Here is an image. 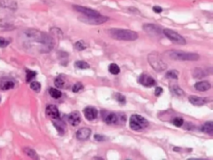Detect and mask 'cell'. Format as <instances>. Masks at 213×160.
<instances>
[{"label": "cell", "instance_id": "cb8c5ba5", "mask_svg": "<svg viewBox=\"0 0 213 160\" xmlns=\"http://www.w3.org/2000/svg\"><path fill=\"white\" fill-rule=\"evenodd\" d=\"M23 151L26 154L28 155L32 158H38V155L33 149H30V148H25V149H23Z\"/></svg>", "mask_w": 213, "mask_h": 160}, {"label": "cell", "instance_id": "f546056e", "mask_svg": "<svg viewBox=\"0 0 213 160\" xmlns=\"http://www.w3.org/2000/svg\"><path fill=\"white\" fill-rule=\"evenodd\" d=\"M183 123H184L183 119H182L180 117H177L172 121V123L175 125V126H177V127H181L183 124Z\"/></svg>", "mask_w": 213, "mask_h": 160}, {"label": "cell", "instance_id": "52a82bcc", "mask_svg": "<svg viewBox=\"0 0 213 160\" xmlns=\"http://www.w3.org/2000/svg\"><path fill=\"white\" fill-rule=\"evenodd\" d=\"M73 8L77 12L81 13V14H82L85 16H99L100 15V14L98 11L91 9V8H86V7H83V6L73 5Z\"/></svg>", "mask_w": 213, "mask_h": 160}, {"label": "cell", "instance_id": "5b68a950", "mask_svg": "<svg viewBox=\"0 0 213 160\" xmlns=\"http://www.w3.org/2000/svg\"><path fill=\"white\" fill-rule=\"evenodd\" d=\"M163 33L165 36L168 38L172 43L177 44H180V45H184L186 44V40L183 38L182 36H181L179 33H178L175 31L171 29H164Z\"/></svg>", "mask_w": 213, "mask_h": 160}, {"label": "cell", "instance_id": "44dd1931", "mask_svg": "<svg viewBox=\"0 0 213 160\" xmlns=\"http://www.w3.org/2000/svg\"><path fill=\"white\" fill-rule=\"evenodd\" d=\"M108 70L112 74H114V75H117L118 73H120V68L118 67V64L116 63H112L110 64L109 68H108Z\"/></svg>", "mask_w": 213, "mask_h": 160}, {"label": "cell", "instance_id": "d6a6232c", "mask_svg": "<svg viewBox=\"0 0 213 160\" xmlns=\"http://www.w3.org/2000/svg\"><path fill=\"white\" fill-rule=\"evenodd\" d=\"M116 98H117L118 102H119L120 103H123V104H124V103H126L125 97H124L123 95L120 94V93L117 94V96H116Z\"/></svg>", "mask_w": 213, "mask_h": 160}, {"label": "cell", "instance_id": "ac0fdd59", "mask_svg": "<svg viewBox=\"0 0 213 160\" xmlns=\"http://www.w3.org/2000/svg\"><path fill=\"white\" fill-rule=\"evenodd\" d=\"M202 131L206 133H208L210 135L213 134V122L212 121H208L206 123L202 125Z\"/></svg>", "mask_w": 213, "mask_h": 160}, {"label": "cell", "instance_id": "9a60e30c", "mask_svg": "<svg viewBox=\"0 0 213 160\" xmlns=\"http://www.w3.org/2000/svg\"><path fill=\"white\" fill-rule=\"evenodd\" d=\"M188 100L193 105L202 106L207 103L208 99L206 98H202V97H197V96H190Z\"/></svg>", "mask_w": 213, "mask_h": 160}, {"label": "cell", "instance_id": "1f68e13d", "mask_svg": "<svg viewBox=\"0 0 213 160\" xmlns=\"http://www.w3.org/2000/svg\"><path fill=\"white\" fill-rule=\"evenodd\" d=\"M82 88H83V86H82V84H81V83H77L76 84H74L72 90H73V93H77L78 91H80V90L82 89Z\"/></svg>", "mask_w": 213, "mask_h": 160}, {"label": "cell", "instance_id": "277c9868", "mask_svg": "<svg viewBox=\"0 0 213 160\" xmlns=\"http://www.w3.org/2000/svg\"><path fill=\"white\" fill-rule=\"evenodd\" d=\"M149 123L145 118H143L141 115L134 114L132 115L130 121H129V125L132 130L135 131H141L148 127Z\"/></svg>", "mask_w": 213, "mask_h": 160}, {"label": "cell", "instance_id": "5bb4252c", "mask_svg": "<svg viewBox=\"0 0 213 160\" xmlns=\"http://www.w3.org/2000/svg\"><path fill=\"white\" fill-rule=\"evenodd\" d=\"M144 30L151 35H159L161 33V29L158 26L153 24H145L143 26Z\"/></svg>", "mask_w": 213, "mask_h": 160}, {"label": "cell", "instance_id": "d4e9b609", "mask_svg": "<svg viewBox=\"0 0 213 160\" xmlns=\"http://www.w3.org/2000/svg\"><path fill=\"white\" fill-rule=\"evenodd\" d=\"M75 66H76L77 68H80V69H87V68H89V64L88 63L84 62V61H77L75 63Z\"/></svg>", "mask_w": 213, "mask_h": 160}, {"label": "cell", "instance_id": "e575fe53", "mask_svg": "<svg viewBox=\"0 0 213 160\" xmlns=\"http://www.w3.org/2000/svg\"><path fill=\"white\" fill-rule=\"evenodd\" d=\"M94 138H95V139L97 141H104V140L106 139V138H105L104 136L99 135V134H96V135L94 136Z\"/></svg>", "mask_w": 213, "mask_h": 160}, {"label": "cell", "instance_id": "9c48e42d", "mask_svg": "<svg viewBox=\"0 0 213 160\" xmlns=\"http://www.w3.org/2000/svg\"><path fill=\"white\" fill-rule=\"evenodd\" d=\"M83 113H84L85 118L88 120H89V121L96 119L98 118V110L95 108H93V107H87L83 110Z\"/></svg>", "mask_w": 213, "mask_h": 160}, {"label": "cell", "instance_id": "83f0119b", "mask_svg": "<svg viewBox=\"0 0 213 160\" xmlns=\"http://www.w3.org/2000/svg\"><path fill=\"white\" fill-rule=\"evenodd\" d=\"M87 48V45L84 44V42L82 40L77 41L76 44H75V49L79 50V51H82L83 49H85Z\"/></svg>", "mask_w": 213, "mask_h": 160}, {"label": "cell", "instance_id": "4316f807", "mask_svg": "<svg viewBox=\"0 0 213 160\" xmlns=\"http://www.w3.org/2000/svg\"><path fill=\"white\" fill-rule=\"evenodd\" d=\"M30 87L33 91H35V92H39L40 89H41V84H39L38 82L33 81L31 83Z\"/></svg>", "mask_w": 213, "mask_h": 160}, {"label": "cell", "instance_id": "8992f818", "mask_svg": "<svg viewBox=\"0 0 213 160\" xmlns=\"http://www.w3.org/2000/svg\"><path fill=\"white\" fill-rule=\"evenodd\" d=\"M80 21L88 24H102L108 20L107 17L99 15V16H82L79 18Z\"/></svg>", "mask_w": 213, "mask_h": 160}, {"label": "cell", "instance_id": "e0dca14e", "mask_svg": "<svg viewBox=\"0 0 213 160\" xmlns=\"http://www.w3.org/2000/svg\"><path fill=\"white\" fill-rule=\"evenodd\" d=\"M0 7L14 9L17 8V3L14 0H0Z\"/></svg>", "mask_w": 213, "mask_h": 160}, {"label": "cell", "instance_id": "7c38bea8", "mask_svg": "<svg viewBox=\"0 0 213 160\" xmlns=\"http://www.w3.org/2000/svg\"><path fill=\"white\" fill-rule=\"evenodd\" d=\"M69 122L73 126H77L81 123V115L77 111L73 112L68 117Z\"/></svg>", "mask_w": 213, "mask_h": 160}, {"label": "cell", "instance_id": "3957f363", "mask_svg": "<svg viewBox=\"0 0 213 160\" xmlns=\"http://www.w3.org/2000/svg\"><path fill=\"white\" fill-rule=\"evenodd\" d=\"M148 62L152 66V68H154L157 72H161L167 68L166 63L164 62L161 56L156 52L151 53L150 54L148 55Z\"/></svg>", "mask_w": 213, "mask_h": 160}, {"label": "cell", "instance_id": "d6986e66", "mask_svg": "<svg viewBox=\"0 0 213 160\" xmlns=\"http://www.w3.org/2000/svg\"><path fill=\"white\" fill-rule=\"evenodd\" d=\"M170 91L172 92V94H174L175 96H178V97H182V96L184 95L183 90L179 86L176 85V84H173V85H172L170 87Z\"/></svg>", "mask_w": 213, "mask_h": 160}, {"label": "cell", "instance_id": "8fae6325", "mask_svg": "<svg viewBox=\"0 0 213 160\" xmlns=\"http://www.w3.org/2000/svg\"><path fill=\"white\" fill-rule=\"evenodd\" d=\"M46 114L48 116L52 119H57L59 118V111L55 105H48L46 109Z\"/></svg>", "mask_w": 213, "mask_h": 160}, {"label": "cell", "instance_id": "7a4b0ae2", "mask_svg": "<svg viewBox=\"0 0 213 160\" xmlns=\"http://www.w3.org/2000/svg\"><path fill=\"white\" fill-rule=\"evenodd\" d=\"M166 54L171 59L176 61H197L200 58V56L194 53H186L179 50H169L166 52Z\"/></svg>", "mask_w": 213, "mask_h": 160}, {"label": "cell", "instance_id": "6da1fadb", "mask_svg": "<svg viewBox=\"0 0 213 160\" xmlns=\"http://www.w3.org/2000/svg\"><path fill=\"white\" fill-rule=\"evenodd\" d=\"M107 33L112 38L122 41H135L138 38V34L134 31L129 29H119L112 28L107 31Z\"/></svg>", "mask_w": 213, "mask_h": 160}, {"label": "cell", "instance_id": "ffe728a7", "mask_svg": "<svg viewBox=\"0 0 213 160\" xmlns=\"http://www.w3.org/2000/svg\"><path fill=\"white\" fill-rule=\"evenodd\" d=\"M0 87H1V89L3 90L11 89H14V83L13 81H11V80H6V81L3 82L1 84Z\"/></svg>", "mask_w": 213, "mask_h": 160}, {"label": "cell", "instance_id": "2e32d148", "mask_svg": "<svg viewBox=\"0 0 213 160\" xmlns=\"http://www.w3.org/2000/svg\"><path fill=\"white\" fill-rule=\"evenodd\" d=\"M195 89L197 90V91H200V92H205V91H207L211 89V84L210 83H208L207 81H202L198 82L197 84H195Z\"/></svg>", "mask_w": 213, "mask_h": 160}, {"label": "cell", "instance_id": "30bf717a", "mask_svg": "<svg viewBox=\"0 0 213 160\" xmlns=\"http://www.w3.org/2000/svg\"><path fill=\"white\" fill-rule=\"evenodd\" d=\"M91 135V129L88 128H82L77 131L76 137L79 140H87Z\"/></svg>", "mask_w": 213, "mask_h": 160}, {"label": "cell", "instance_id": "8d00e7d4", "mask_svg": "<svg viewBox=\"0 0 213 160\" xmlns=\"http://www.w3.org/2000/svg\"><path fill=\"white\" fill-rule=\"evenodd\" d=\"M0 100H1V99H0Z\"/></svg>", "mask_w": 213, "mask_h": 160}, {"label": "cell", "instance_id": "4fadbf2b", "mask_svg": "<svg viewBox=\"0 0 213 160\" xmlns=\"http://www.w3.org/2000/svg\"><path fill=\"white\" fill-rule=\"evenodd\" d=\"M103 119L107 124H117L118 114H116L114 113H106L103 115Z\"/></svg>", "mask_w": 213, "mask_h": 160}, {"label": "cell", "instance_id": "4dcf8cb0", "mask_svg": "<svg viewBox=\"0 0 213 160\" xmlns=\"http://www.w3.org/2000/svg\"><path fill=\"white\" fill-rule=\"evenodd\" d=\"M9 44H10V41L7 40L4 38H3V37H0V47L1 48H5Z\"/></svg>", "mask_w": 213, "mask_h": 160}, {"label": "cell", "instance_id": "f1b7e54d", "mask_svg": "<svg viewBox=\"0 0 213 160\" xmlns=\"http://www.w3.org/2000/svg\"><path fill=\"white\" fill-rule=\"evenodd\" d=\"M54 84L57 88H63L65 83H64V80H63L62 77H58V78H57V79H55Z\"/></svg>", "mask_w": 213, "mask_h": 160}, {"label": "cell", "instance_id": "7402d4cb", "mask_svg": "<svg viewBox=\"0 0 213 160\" xmlns=\"http://www.w3.org/2000/svg\"><path fill=\"white\" fill-rule=\"evenodd\" d=\"M49 94L53 98H59L62 97V93L59 90L53 89V88H51L49 89Z\"/></svg>", "mask_w": 213, "mask_h": 160}, {"label": "cell", "instance_id": "603a6c76", "mask_svg": "<svg viewBox=\"0 0 213 160\" xmlns=\"http://www.w3.org/2000/svg\"><path fill=\"white\" fill-rule=\"evenodd\" d=\"M36 74H37V73L34 72V71L28 70V69H27V70L26 71V81H27V83L32 81V80L36 77Z\"/></svg>", "mask_w": 213, "mask_h": 160}, {"label": "cell", "instance_id": "d590c367", "mask_svg": "<svg viewBox=\"0 0 213 160\" xmlns=\"http://www.w3.org/2000/svg\"><path fill=\"white\" fill-rule=\"evenodd\" d=\"M152 9L153 11L155 12L156 14H160V13L162 12V8H161V7H159V6H154Z\"/></svg>", "mask_w": 213, "mask_h": 160}, {"label": "cell", "instance_id": "836d02e7", "mask_svg": "<svg viewBox=\"0 0 213 160\" xmlns=\"http://www.w3.org/2000/svg\"><path fill=\"white\" fill-rule=\"evenodd\" d=\"M162 92H163V89H162V88L161 87H157L156 89H155V95H156L157 97H158V96H160V95L162 93Z\"/></svg>", "mask_w": 213, "mask_h": 160}, {"label": "cell", "instance_id": "ba28073f", "mask_svg": "<svg viewBox=\"0 0 213 160\" xmlns=\"http://www.w3.org/2000/svg\"><path fill=\"white\" fill-rule=\"evenodd\" d=\"M138 82H139L142 85L148 88L152 87V86H154V85L156 84L155 79H153L152 77H151L150 75L146 74V73H142V75L139 77Z\"/></svg>", "mask_w": 213, "mask_h": 160}, {"label": "cell", "instance_id": "484cf974", "mask_svg": "<svg viewBox=\"0 0 213 160\" xmlns=\"http://www.w3.org/2000/svg\"><path fill=\"white\" fill-rule=\"evenodd\" d=\"M167 79H178V72L177 70H170L166 74Z\"/></svg>", "mask_w": 213, "mask_h": 160}]
</instances>
